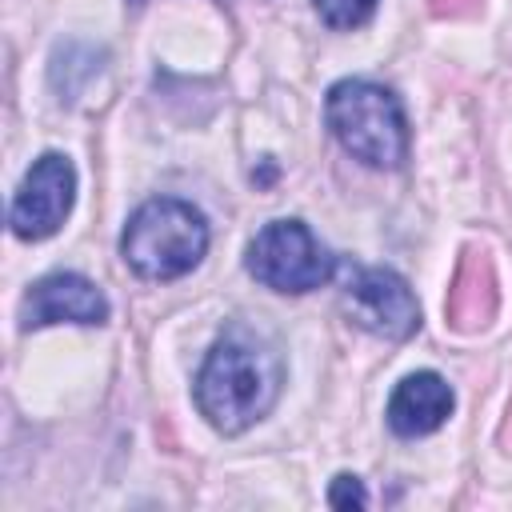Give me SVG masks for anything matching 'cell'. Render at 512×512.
I'll return each mask as SVG.
<instances>
[{
    "instance_id": "7c38bea8",
    "label": "cell",
    "mask_w": 512,
    "mask_h": 512,
    "mask_svg": "<svg viewBox=\"0 0 512 512\" xmlns=\"http://www.w3.org/2000/svg\"><path fill=\"white\" fill-rule=\"evenodd\" d=\"M328 504L332 508H364L368 504V492H364V484L356 480V476H336L332 480V488H328Z\"/></svg>"
},
{
    "instance_id": "8fae6325",
    "label": "cell",
    "mask_w": 512,
    "mask_h": 512,
    "mask_svg": "<svg viewBox=\"0 0 512 512\" xmlns=\"http://www.w3.org/2000/svg\"><path fill=\"white\" fill-rule=\"evenodd\" d=\"M328 28H356L372 16L376 0H312Z\"/></svg>"
},
{
    "instance_id": "ba28073f",
    "label": "cell",
    "mask_w": 512,
    "mask_h": 512,
    "mask_svg": "<svg viewBox=\"0 0 512 512\" xmlns=\"http://www.w3.org/2000/svg\"><path fill=\"white\" fill-rule=\"evenodd\" d=\"M452 404H456V396H452V388H448L444 376H436V372H412L388 396V412L384 416H388V428L396 436H408L412 440V436L436 432L452 416Z\"/></svg>"
},
{
    "instance_id": "5bb4252c",
    "label": "cell",
    "mask_w": 512,
    "mask_h": 512,
    "mask_svg": "<svg viewBox=\"0 0 512 512\" xmlns=\"http://www.w3.org/2000/svg\"><path fill=\"white\" fill-rule=\"evenodd\" d=\"M132 4H144V0H132Z\"/></svg>"
},
{
    "instance_id": "3957f363",
    "label": "cell",
    "mask_w": 512,
    "mask_h": 512,
    "mask_svg": "<svg viewBox=\"0 0 512 512\" xmlns=\"http://www.w3.org/2000/svg\"><path fill=\"white\" fill-rule=\"evenodd\" d=\"M324 120L332 136L372 168H400L408 160V120L400 100L372 80H340L328 88Z\"/></svg>"
},
{
    "instance_id": "6da1fadb",
    "label": "cell",
    "mask_w": 512,
    "mask_h": 512,
    "mask_svg": "<svg viewBox=\"0 0 512 512\" xmlns=\"http://www.w3.org/2000/svg\"><path fill=\"white\" fill-rule=\"evenodd\" d=\"M280 384V352L248 328H228L200 364L196 408L216 432L236 436L252 428L260 416H268V408L280 396Z\"/></svg>"
},
{
    "instance_id": "277c9868",
    "label": "cell",
    "mask_w": 512,
    "mask_h": 512,
    "mask_svg": "<svg viewBox=\"0 0 512 512\" xmlns=\"http://www.w3.org/2000/svg\"><path fill=\"white\" fill-rule=\"evenodd\" d=\"M248 272L272 292H312L332 276V256L300 220H272L248 244Z\"/></svg>"
},
{
    "instance_id": "9c48e42d",
    "label": "cell",
    "mask_w": 512,
    "mask_h": 512,
    "mask_svg": "<svg viewBox=\"0 0 512 512\" xmlns=\"http://www.w3.org/2000/svg\"><path fill=\"white\" fill-rule=\"evenodd\" d=\"M496 272L484 252H464L448 288V320L460 332H476L496 316Z\"/></svg>"
},
{
    "instance_id": "7a4b0ae2",
    "label": "cell",
    "mask_w": 512,
    "mask_h": 512,
    "mask_svg": "<svg viewBox=\"0 0 512 512\" xmlns=\"http://www.w3.org/2000/svg\"><path fill=\"white\" fill-rule=\"evenodd\" d=\"M128 268L144 280H176L192 272L208 252V220L200 208L176 196L140 204L120 236Z\"/></svg>"
},
{
    "instance_id": "8992f818",
    "label": "cell",
    "mask_w": 512,
    "mask_h": 512,
    "mask_svg": "<svg viewBox=\"0 0 512 512\" xmlns=\"http://www.w3.org/2000/svg\"><path fill=\"white\" fill-rule=\"evenodd\" d=\"M344 312L384 340H408L420 328V304L404 276L392 268H352L344 284Z\"/></svg>"
},
{
    "instance_id": "5b68a950",
    "label": "cell",
    "mask_w": 512,
    "mask_h": 512,
    "mask_svg": "<svg viewBox=\"0 0 512 512\" xmlns=\"http://www.w3.org/2000/svg\"><path fill=\"white\" fill-rule=\"evenodd\" d=\"M76 200V168L64 152H44L32 160V168L20 180V192L12 200L8 224L20 240H44L52 236Z\"/></svg>"
},
{
    "instance_id": "4fadbf2b",
    "label": "cell",
    "mask_w": 512,
    "mask_h": 512,
    "mask_svg": "<svg viewBox=\"0 0 512 512\" xmlns=\"http://www.w3.org/2000/svg\"><path fill=\"white\" fill-rule=\"evenodd\" d=\"M476 0H432V8L440 12V16H456V12H468Z\"/></svg>"
},
{
    "instance_id": "52a82bcc",
    "label": "cell",
    "mask_w": 512,
    "mask_h": 512,
    "mask_svg": "<svg viewBox=\"0 0 512 512\" xmlns=\"http://www.w3.org/2000/svg\"><path fill=\"white\" fill-rule=\"evenodd\" d=\"M104 324L108 300L104 292L76 276V272H52L36 280L20 304V328H44V324Z\"/></svg>"
},
{
    "instance_id": "30bf717a",
    "label": "cell",
    "mask_w": 512,
    "mask_h": 512,
    "mask_svg": "<svg viewBox=\"0 0 512 512\" xmlns=\"http://www.w3.org/2000/svg\"><path fill=\"white\" fill-rule=\"evenodd\" d=\"M100 68H104V52L100 48H92L84 40H68L52 56V88L60 92V100H72Z\"/></svg>"
}]
</instances>
